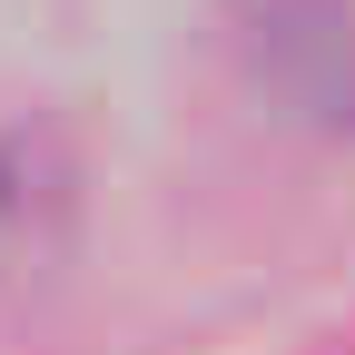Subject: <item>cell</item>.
Returning <instances> with one entry per match:
<instances>
[{
  "instance_id": "cell-1",
  "label": "cell",
  "mask_w": 355,
  "mask_h": 355,
  "mask_svg": "<svg viewBox=\"0 0 355 355\" xmlns=\"http://www.w3.org/2000/svg\"><path fill=\"white\" fill-rule=\"evenodd\" d=\"M237 69L286 128L355 139V0H247Z\"/></svg>"
},
{
  "instance_id": "cell-2",
  "label": "cell",
  "mask_w": 355,
  "mask_h": 355,
  "mask_svg": "<svg viewBox=\"0 0 355 355\" xmlns=\"http://www.w3.org/2000/svg\"><path fill=\"white\" fill-rule=\"evenodd\" d=\"M79 237V158L60 128L10 119L0 128V296L40 286Z\"/></svg>"
}]
</instances>
